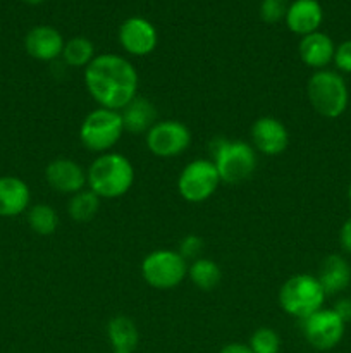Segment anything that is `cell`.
<instances>
[{"label": "cell", "mask_w": 351, "mask_h": 353, "mask_svg": "<svg viewBox=\"0 0 351 353\" xmlns=\"http://www.w3.org/2000/svg\"><path fill=\"white\" fill-rule=\"evenodd\" d=\"M89 95L103 109L123 110L138 93V72L127 59L117 54L95 55L85 68Z\"/></svg>", "instance_id": "6da1fadb"}, {"label": "cell", "mask_w": 351, "mask_h": 353, "mask_svg": "<svg viewBox=\"0 0 351 353\" xmlns=\"http://www.w3.org/2000/svg\"><path fill=\"white\" fill-rule=\"evenodd\" d=\"M133 183V164L116 152L100 154L86 172V185L98 199H119L129 192Z\"/></svg>", "instance_id": "7a4b0ae2"}, {"label": "cell", "mask_w": 351, "mask_h": 353, "mask_svg": "<svg viewBox=\"0 0 351 353\" xmlns=\"http://www.w3.org/2000/svg\"><path fill=\"white\" fill-rule=\"evenodd\" d=\"M213 159L220 181L240 185L253 176L257 169V150L251 145L237 140L219 138L212 147Z\"/></svg>", "instance_id": "3957f363"}, {"label": "cell", "mask_w": 351, "mask_h": 353, "mask_svg": "<svg viewBox=\"0 0 351 353\" xmlns=\"http://www.w3.org/2000/svg\"><path fill=\"white\" fill-rule=\"evenodd\" d=\"M326 296V292L315 276L296 274L281 286L279 303L286 314L305 321L322 309Z\"/></svg>", "instance_id": "277c9868"}, {"label": "cell", "mask_w": 351, "mask_h": 353, "mask_svg": "<svg viewBox=\"0 0 351 353\" xmlns=\"http://www.w3.org/2000/svg\"><path fill=\"white\" fill-rule=\"evenodd\" d=\"M306 93L313 110L327 119H336L344 114L350 100L343 76L327 69H320L310 76Z\"/></svg>", "instance_id": "5b68a950"}, {"label": "cell", "mask_w": 351, "mask_h": 353, "mask_svg": "<svg viewBox=\"0 0 351 353\" xmlns=\"http://www.w3.org/2000/svg\"><path fill=\"white\" fill-rule=\"evenodd\" d=\"M124 133L123 117L119 110L100 109L92 110L83 119L79 128V140L83 147L95 154H107L117 145Z\"/></svg>", "instance_id": "8992f818"}, {"label": "cell", "mask_w": 351, "mask_h": 353, "mask_svg": "<svg viewBox=\"0 0 351 353\" xmlns=\"http://www.w3.org/2000/svg\"><path fill=\"white\" fill-rule=\"evenodd\" d=\"M143 279L157 290H172L188 274V262L174 250H155L141 262Z\"/></svg>", "instance_id": "52a82bcc"}, {"label": "cell", "mask_w": 351, "mask_h": 353, "mask_svg": "<svg viewBox=\"0 0 351 353\" xmlns=\"http://www.w3.org/2000/svg\"><path fill=\"white\" fill-rule=\"evenodd\" d=\"M220 185L215 164L209 159H196L181 171L178 190L186 202L200 203L209 200Z\"/></svg>", "instance_id": "ba28073f"}, {"label": "cell", "mask_w": 351, "mask_h": 353, "mask_svg": "<svg viewBox=\"0 0 351 353\" xmlns=\"http://www.w3.org/2000/svg\"><path fill=\"white\" fill-rule=\"evenodd\" d=\"M189 143H191V131L181 121H157L147 133L148 150L162 159L184 154Z\"/></svg>", "instance_id": "9c48e42d"}, {"label": "cell", "mask_w": 351, "mask_h": 353, "mask_svg": "<svg viewBox=\"0 0 351 353\" xmlns=\"http://www.w3.org/2000/svg\"><path fill=\"white\" fill-rule=\"evenodd\" d=\"M344 323L332 309H320L303 321V334L320 352L337 347L344 336Z\"/></svg>", "instance_id": "30bf717a"}, {"label": "cell", "mask_w": 351, "mask_h": 353, "mask_svg": "<svg viewBox=\"0 0 351 353\" xmlns=\"http://www.w3.org/2000/svg\"><path fill=\"white\" fill-rule=\"evenodd\" d=\"M157 30L143 17H129L119 28V43L127 54L145 57L157 47Z\"/></svg>", "instance_id": "8fae6325"}, {"label": "cell", "mask_w": 351, "mask_h": 353, "mask_svg": "<svg viewBox=\"0 0 351 353\" xmlns=\"http://www.w3.org/2000/svg\"><path fill=\"white\" fill-rule=\"evenodd\" d=\"M253 148L264 155H281L289 145V133L284 124L270 116L260 117L251 126Z\"/></svg>", "instance_id": "7c38bea8"}, {"label": "cell", "mask_w": 351, "mask_h": 353, "mask_svg": "<svg viewBox=\"0 0 351 353\" xmlns=\"http://www.w3.org/2000/svg\"><path fill=\"white\" fill-rule=\"evenodd\" d=\"M47 183L58 193L74 195L86 185V172L72 159H55L45 169Z\"/></svg>", "instance_id": "4fadbf2b"}, {"label": "cell", "mask_w": 351, "mask_h": 353, "mask_svg": "<svg viewBox=\"0 0 351 353\" xmlns=\"http://www.w3.org/2000/svg\"><path fill=\"white\" fill-rule=\"evenodd\" d=\"M64 38L55 28L52 26H36L30 30L24 38V48L28 54L36 61H55L61 57L64 50Z\"/></svg>", "instance_id": "5bb4252c"}, {"label": "cell", "mask_w": 351, "mask_h": 353, "mask_svg": "<svg viewBox=\"0 0 351 353\" xmlns=\"http://www.w3.org/2000/svg\"><path fill=\"white\" fill-rule=\"evenodd\" d=\"M322 19V7L317 0H295L289 3L288 14H286V24L289 30L301 37L319 31Z\"/></svg>", "instance_id": "9a60e30c"}, {"label": "cell", "mask_w": 351, "mask_h": 353, "mask_svg": "<svg viewBox=\"0 0 351 353\" xmlns=\"http://www.w3.org/2000/svg\"><path fill=\"white\" fill-rule=\"evenodd\" d=\"M30 186L16 176L0 178V217H16L30 207Z\"/></svg>", "instance_id": "2e32d148"}, {"label": "cell", "mask_w": 351, "mask_h": 353, "mask_svg": "<svg viewBox=\"0 0 351 353\" xmlns=\"http://www.w3.org/2000/svg\"><path fill=\"white\" fill-rule=\"evenodd\" d=\"M298 52L303 64L320 71L332 61L336 48H334L332 40L326 33L315 31V33H310L301 38Z\"/></svg>", "instance_id": "e0dca14e"}, {"label": "cell", "mask_w": 351, "mask_h": 353, "mask_svg": "<svg viewBox=\"0 0 351 353\" xmlns=\"http://www.w3.org/2000/svg\"><path fill=\"white\" fill-rule=\"evenodd\" d=\"M317 279L322 285L326 295H336L350 285L351 268L341 255H329L323 259Z\"/></svg>", "instance_id": "ac0fdd59"}, {"label": "cell", "mask_w": 351, "mask_h": 353, "mask_svg": "<svg viewBox=\"0 0 351 353\" xmlns=\"http://www.w3.org/2000/svg\"><path fill=\"white\" fill-rule=\"evenodd\" d=\"M119 112L123 117L124 131H129V133H148V130L157 123L155 105L150 100L141 99V97L131 100Z\"/></svg>", "instance_id": "d6986e66"}, {"label": "cell", "mask_w": 351, "mask_h": 353, "mask_svg": "<svg viewBox=\"0 0 351 353\" xmlns=\"http://www.w3.org/2000/svg\"><path fill=\"white\" fill-rule=\"evenodd\" d=\"M107 336L114 350L133 353L138 345L136 324L126 316H114L107 324Z\"/></svg>", "instance_id": "ffe728a7"}, {"label": "cell", "mask_w": 351, "mask_h": 353, "mask_svg": "<svg viewBox=\"0 0 351 353\" xmlns=\"http://www.w3.org/2000/svg\"><path fill=\"white\" fill-rule=\"evenodd\" d=\"M189 279L193 281V285L198 286L203 292H210V290L215 288L220 283V268L210 259H196L191 262V265L188 268Z\"/></svg>", "instance_id": "44dd1931"}, {"label": "cell", "mask_w": 351, "mask_h": 353, "mask_svg": "<svg viewBox=\"0 0 351 353\" xmlns=\"http://www.w3.org/2000/svg\"><path fill=\"white\" fill-rule=\"evenodd\" d=\"M61 57L71 68H86L95 59V45L86 37H74L65 41Z\"/></svg>", "instance_id": "7402d4cb"}, {"label": "cell", "mask_w": 351, "mask_h": 353, "mask_svg": "<svg viewBox=\"0 0 351 353\" xmlns=\"http://www.w3.org/2000/svg\"><path fill=\"white\" fill-rule=\"evenodd\" d=\"M100 209V199L92 190H81L69 200V216L76 223H89Z\"/></svg>", "instance_id": "603a6c76"}, {"label": "cell", "mask_w": 351, "mask_h": 353, "mask_svg": "<svg viewBox=\"0 0 351 353\" xmlns=\"http://www.w3.org/2000/svg\"><path fill=\"white\" fill-rule=\"evenodd\" d=\"M28 224L40 236H50L58 226V216L48 203H36L28 212Z\"/></svg>", "instance_id": "cb8c5ba5"}, {"label": "cell", "mask_w": 351, "mask_h": 353, "mask_svg": "<svg viewBox=\"0 0 351 353\" xmlns=\"http://www.w3.org/2000/svg\"><path fill=\"white\" fill-rule=\"evenodd\" d=\"M250 348L253 353H279L281 350V340L277 333L270 327H258L250 340Z\"/></svg>", "instance_id": "d4e9b609"}, {"label": "cell", "mask_w": 351, "mask_h": 353, "mask_svg": "<svg viewBox=\"0 0 351 353\" xmlns=\"http://www.w3.org/2000/svg\"><path fill=\"white\" fill-rule=\"evenodd\" d=\"M289 9V0H262L260 16L265 23L275 24L286 19Z\"/></svg>", "instance_id": "484cf974"}, {"label": "cell", "mask_w": 351, "mask_h": 353, "mask_svg": "<svg viewBox=\"0 0 351 353\" xmlns=\"http://www.w3.org/2000/svg\"><path fill=\"white\" fill-rule=\"evenodd\" d=\"M202 250L203 240L200 236H196V234H188V236L181 241V245H179V254H181V257L184 259V261H188V259L196 261V259H200Z\"/></svg>", "instance_id": "4316f807"}, {"label": "cell", "mask_w": 351, "mask_h": 353, "mask_svg": "<svg viewBox=\"0 0 351 353\" xmlns=\"http://www.w3.org/2000/svg\"><path fill=\"white\" fill-rule=\"evenodd\" d=\"M334 64L339 71L351 72V40L343 41L334 52Z\"/></svg>", "instance_id": "83f0119b"}, {"label": "cell", "mask_w": 351, "mask_h": 353, "mask_svg": "<svg viewBox=\"0 0 351 353\" xmlns=\"http://www.w3.org/2000/svg\"><path fill=\"white\" fill-rule=\"evenodd\" d=\"M339 241H341V247H343V250L348 252V254H351V217L350 219L344 221L343 228H341Z\"/></svg>", "instance_id": "f1b7e54d"}, {"label": "cell", "mask_w": 351, "mask_h": 353, "mask_svg": "<svg viewBox=\"0 0 351 353\" xmlns=\"http://www.w3.org/2000/svg\"><path fill=\"white\" fill-rule=\"evenodd\" d=\"M332 310L341 317V319L344 321V323H350L351 321V299L339 300Z\"/></svg>", "instance_id": "f546056e"}, {"label": "cell", "mask_w": 351, "mask_h": 353, "mask_svg": "<svg viewBox=\"0 0 351 353\" xmlns=\"http://www.w3.org/2000/svg\"><path fill=\"white\" fill-rule=\"evenodd\" d=\"M220 353H253V350L250 348V345H243V343H229L220 350Z\"/></svg>", "instance_id": "4dcf8cb0"}, {"label": "cell", "mask_w": 351, "mask_h": 353, "mask_svg": "<svg viewBox=\"0 0 351 353\" xmlns=\"http://www.w3.org/2000/svg\"><path fill=\"white\" fill-rule=\"evenodd\" d=\"M26 3H33V6H36V3H41L43 0H24Z\"/></svg>", "instance_id": "1f68e13d"}, {"label": "cell", "mask_w": 351, "mask_h": 353, "mask_svg": "<svg viewBox=\"0 0 351 353\" xmlns=\"http://www.w3.org/2000/svg\"><path fill=\"white\" fill-rule=\"evenodd\" d=\"M348 196H350V203H351V185H350V190H348Z\"/></svg>", "instance_id": "d6a6232c"}, {"label": "cell", "mask_w": 351, "mask_h": 353, "mask_svg": "<svg viewBox=\"0 0 351 353\" xmlns=\"http://www.w3.org/2000/svg\"><path fill=\"white\" fill-rule=\"evenodd\" d=\"M114 353H131V352H117V350H114Z\"/></svg>", "instance_id": "836d02e7"}]
</instances>
